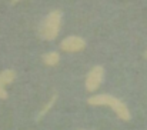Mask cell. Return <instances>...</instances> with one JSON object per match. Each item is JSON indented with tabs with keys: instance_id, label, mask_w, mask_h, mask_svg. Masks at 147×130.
I'll return each mask as SVG.
<instances>
[{
	"instance_id": "obj_1",
	"label": "cell",
	"mask_w": 147,
	"mask_h": 130,
	"mask_svg": "<svg viewBox=\"0 0 147 130\" xmlns=\"http://www.w3.org/2000/svg\"><path fill=\"white\" fill-rule=\"evenodd\" d=\"M87 103L92 106H110L113 109V112L117 114V117H120L124 122H129L131 119L130 110L129 107L117 97L111 96V94H96L87 99Z\"/></svg>"
},
{
	"instance_id": "obj_2",
	"label": "cell",
	"mask_w": 147,
	"mask_h": 130,
	"mask_svg": "<svg viewBox=\"0 0 147 130\" xmlns=\"http://www.w3.org/2000/svg\"><path fill=\"white\" fill-rule=\"evenodd\" d=\"M61 17L63 13L60 10H51L49 14L46 16L45 22L42 23L39 29V35L45 40H54L60 32L61 27Z\"/></svg>"
},
{
	"instance_id": "obj_3",
	"label": "cell",
	"mask_w": 147,
	"mask_h": 130,
	"mask_svg": "<svg viewBox=\"0 0 147 130\" xmlns=\"http://www.w3.org/2000/svg\"><path fill=\"white\" fill-rule=\"evenodd\" d=\"M103 77H104V69H103V66H94L90 72H89V74H87V77H86V89L89 90V91H94V90H97L98 86L101 85V82H103Z\"/></svg>"
},
{
	"instance_id": "obj_4",
	"label": "cell",
	"mask_w": 147,
	"mask_h": 130,
	"mask_svg": "<svg viewBox=\"0 0 147 130\" xmlns=\"http://www.w3.org/2000/svg\"><path fill=\"white\" fill-rule=\"evenodd\" d=\"M84 47H86V42L79 36H69L63 39L60 43V49L67 53H77V51H82Z\"/></svg>"
},
{
	"instance_id": "obj_5",
	"label": "cell",
	"mask_w": 147,
	"mask_h": 130,
	"mask_svg": "<svg viewBox=\"0 0 147 130\" xmlns=\"http://www.w3.org/2000/svg\"><path fill=\"white\" fill-rule=\"evenodd\" d=\"M59 62H60V54L57 51H49V53L43 54V63L46 66L53 67V66L59 64Z\"/></svg>"
},
{
	"instance_id": "obj_6",
	"label": "cell",
	"mask_w": 147,
	"mask_h": 130,
	"mask_svg": "<svg viewBox=\"0 0 147 130\" xmlns=\"http://www.w3.org/2000/svg\"><path fill=\"white\" fill-rule=\"evenodd\" d=\"M56 99H57V94L54 93V94H53V96L50 97L49 102H47V103L45 104V107H43V109H42V110L39 112V114H37V117H36V120H37V122H40V120H42V119H43V117H45V116H46L47 113H49L50 109L53 107V104L56 103Z\"/></svg>"
},
{
	"instance_id": "obj_7",
	"label": "cell",
	"mask_w": 147,
	"mask_h": 130,
	"mask_svg": "<svg viewBox=\"0 0 147 130\" xmlns=\"http://www.w3.org/2000/svg\"><path fill=\"white\" fill-rule=\"evenodd\" d=\"M14 77H16V72L11 70V69L3 70V72L0 73V82H1L4 86H7L9 83H11V82L14 80Z\"/></svg>"
},
{
	"instance_id": "obj_8",
	"label": "cell",
	"mask_w": 147,
	"mask_h": 130,
	"mask_svg": "<svg viewBox=\"0 0 147 130\" xmlns=\"http://www.w3.org/2000/svg\"><path fill=\"white\" fill-rule=\"evenodd\" d=\"M4 87L6 86L0 82V99H1V100H6V99L9 97V94H7V91H6V89H4Z\"/></svg>"
},
{
	"instance_id": "obj_9",
	"label": "cell",
	"mask_w": 147,
	"mask_h": 130,
	"mask_svg": "<svg viewBox=\"0 0 147 130\" xmlns=\"http://www.w3.org/2000/svg\"><path fill=\"white\" fill-rule=\"evenodd\" d=\"M20 0H11V4H14V3H19Z\"/></svg>"
},
{
	"instance_id": "obj_10",
	"label": "cell",
	"mask_w": 147,
	"mask_h": 130,
	"mask_svg": "<svg viewBox=\"0 0 147 130\" xmlns=\"http://www.w3.org/2000/svg\"><path fill=\"white\" fill-rule=\"evenodd\" d=\"M144 57H146V59H147V50H146V51H144Z\"/></svg>"
}]
</instances>
